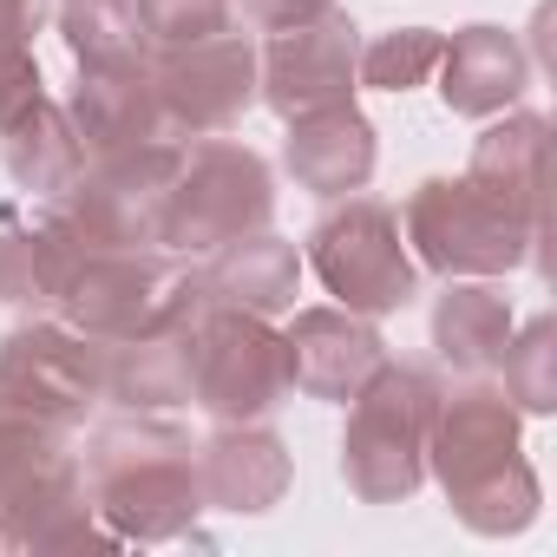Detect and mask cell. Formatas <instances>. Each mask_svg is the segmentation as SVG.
Instances as JSON below:
<instances>
[{
  "mask_svg": "<svg viewBox=\"0 0 557 557\" xmlns=\"http://www.w3.org/2000/svg\"><path fill=\"white\" fill-rule=\"evenodd\" d=\"M79 485L119 544H171L210 511L190 433L151 413H119L92 426L79 453Z\"/></svg>",
  "mask_w": 557,
  "mask_h": 557,
  "instance_id": "1",
  "label": "cell"
},
{
  "mask_svg": "<svg viewBox=\"0 0 557 557\" xmlns=\"http://www.w3.org/2000/svg\"><path fill=\"white\" fill-rule=\"evenodd\" d=\"M426 472L446 485L453 518L479 537H518L544 505V485L518 446V407L505 400V387L485 381L440 394L426 433Z\"/></svg>",
  "mask_w": 557,
  "mask_h": 557,
  "instance_id": "2",
  "label": "cell"
},
{
  "mask_svg": "<svg viewBox=\"0 0 557 557\" xmlns=\"http://www.w3.org/2000/svg\"><path fill=\"white\" fill-rule=\"evenodd\" d=\"M0 550H119L99 524L73 426H53L0 394Z\"/></svg>",
  "mask_w": 557,
  "mask_h": 557,
  "instance_id": "3",
  "label": "cell"
},
{
  "mask_svg": "<svg viewBox=\"0 0 557 557\" xmlns=\"http://www.w3.org/2000/svg\"><path fill=\"white\" fill-rule=\"evenodd\" d=\"M440 381L400 361H381L374 381L348 400L342 479L361 505H400L426 485V433H433Z\"/></svg>",
  "mask_w": 557,
  "mask_h": 557,
  "instance_id": "4",
  "label": "cell"
},
{
  "mask_svg": "<svg viewBox=\"0 0 557 557\" xmlns=\"http://www.w3.org/2000/svg\"><path fill=\"white\" fill-rule=\"evenodd\" d=\"M275 216V177L262 164V151L236 145V138H184L177 145V171L164 190V223H158V249L171 256H210L230 236L269 230Z\"/></svg>",
  "mask_w": 557,
  "mask_h": 557,
  "instance_id": "5",
  "label": "cell"
},
{
  "mask_svg": "<svg viewBox=\"0 0 557 557\" xmlns=\"http://www.w3.org/2000/svg\"><path fill=\"white\" fill-rule=\"evenodd\" d=\"M197 302H203L197 269H184L171 249H92L60 289L53 315L92 342H132L177 329Z\"/></svg>",
  "mask_w": 557,
  "mask_h": 557,
  "instance_id": "6",
  "label": "cell"
},
{
  "mask_svg": "<svg viewBox=\"0 0 557 557\" xmlns=\"http://www.w3.org/2000/svg\"><path fill=\"white\" fill-rule=\"evenodd\" d=\"M400 236L413 243V256L433 275H446V283L453 275H511L544 243L531 223L498 210L472 177H426L400 210Z\"/></svg>",
  "mask_w": 557,
  "mask_h": 557,
  "instance_id": "7",
  "label": "cell"
},
{
  "mask_svg": "<svg viewBox=\"0 0 557 557\" xmlns=\"http://www.w3.org/2000/svg\"><path fill=\"white\" fill-rule=\"evenodd\" d=\"M309 269L322 289L355 309V315H394L420 296V269L407 256L400 216L381 197H342L315 230H309Z\"/></svg>",
  "mask_w": 557,
  "mask_h": 557,
  "instance_id": "8",
  "label": "cell"
},
{
  "mask_svg": "<svg viewBox=\"0 0 557 557\" xmlns=\"http://www.w3.org/2000/svg\"><path fill=\"white\" fill-rule=\"evenodd\" d=\"M283 394H289L283 335L262 315L216 302L190 315V407H203L216 426H236V420H269Z\"/></svg>",
  "mask_w": 557,
  "mask_h": 557,
  "instance_id": "9",
  "label": "cell"
},
{
  "mask_svg": "<svg viewBox=\"0 0 557 557\" xmlns=\"http://www.w3.org/2000/svg\"><path fill=\"white\" fill-rule=\"evenodd\" d=\"M177 145L184 138H158L138 151H112V158H86V171L73 177L66 197H53L99 249H158V223H164V190L177 171Z\"/></svg>",
  "mask_w": 557,
  "mask_h": 557,
  "instance_id": "10",
  "label": "cell"
},
{
  "mask_svg": "<svg viewBox=\"0 0 557 557\" xmlns=\"http://www.w3.org/2000/svg\"><path fill=\"white\" fill-rule=\"evenodd\" d=\"M145 79L158 92V112H164L171 138H210V132H230L256 106V47L223 27L210 40L151 53Z\"/></svg>",
  "mask_w": 557,
  "mask_h": 557,
  "instance_id": "11",
  "label": "cell"
},
{
  "mask_svg": "<svg viewBox=\"0 0 557 557\" xmlns=\"http://www.w3.org/2000/svg\"><path fill=\"white\" fill-rule=\"evenodd\" d=\"M0 394L53 426H79L106 400V342L66 322H21L0 342Z\"/></svg>",
  "mask_w": 557,
  "mask_h": 557,
  "instance_id": "12",
  "label": "cell"
},
{
  "mask_svg": "<svg viewBox=\"0 0 557 557\" xmlns=\"http://www.w3.org/2000/svg\"><path fill=\"white\" fill-rule=\"evenodd\" d=\"M355 53H361V34L342 8H329L302 27H275L269 47L256 53V99L283 125L302 112L342 106V99H355Z\"/></svg>",
  "mask_w": 557,
  "mask_h": 557,
  "instance_id": "13",
  "label": "cell"
},
{
  "mask_svg": "<svg viewBox=\"0 0 557 557\" xmlns=\"http://www.w3.org/2000/svg\"><path fill=\"white\" fill-rule=\"evenodd\" d=\"M283 361H289V387L296 394L348 407L374 381V368L387 361V342L374 335L368 315L335 302V309H302L283 329Z\"/></svg>",
  "mask_w": 557,
  "mask_h": 557,
  "instance_id": "14",
  "label": "cell"
},
{
  "mask_svg": "<svg viewBox=\"0 0 557 557\" xmlns=\"http://www.w3.org/2000/svg\"><path fill=\"white\" fill-rule=\"evenodd\" d=\"M99 243L60 210L47 203L34 223L21 210H0V302L8 309H27V315H47L60 309V289L73 283V269L92 256Z\"/></svg>",
  "mask_w": 557,
  "mask_h": 557,
  "instance_id": "15",
  "label": "cell"
},
{
  "mask_svg": "<svg viewBox=\"0 0 557 557\" xmlns=\"http://www.w3.org/2000/svg\"><path fill=\"white\" fill-rule=\"evenodd\" d=\"M197 289H203V302H216V309H243V315L275 322L283 309H296V289H302V249H296L289 236H275V230L230 236L223 249L203 256Z\"/></svg>",
  "mask_w": 557,
  "mask_h": 557,
  "instance_id": "16",
  "label": "cell"
},
{
  "mask_svg": "<svg viewBox=\"0 0 557 557\" xmlns=\"http://www.w3.org/2000/svg\"><path fill=\"white\" fill-rule=\"evenodd\" d=\"M289 446L275 440L262 420H236V426H216L203 446H197V485H203V505L210 511H269L283 505L289 492Z\"/></svg>",
  "mask_w": 557,
  "mask_h": 557,
  "instance_id": "17",
  "label": "cell"
},
{
  "mask_svg": "<svg viewBox=\"0 0 557 557\" xmlns=\"http://www.w3.org/2000/svg\"><path fill=\"white\" fill-rule=\"evenodd\" d=\"M374 158H381V145H374V125H368V112H361L355 99L289 119L283 164H289V177H296L302 190H315V197H355V190H368Z\"/></svg>",
  "mask_w": 557,
  "mask_h": 557,
  "instance_id": "18",
  "label": "cell"
},
{
  "mask_svg": "<svg viewBox=\"0 0 557 557\" xmlns=\"http://www.w3.org/2000/svg\"><path fill=\"white\" fill-rule=\"evenodd\" d=\"M440 99L453 119H498L524 99L531 86V60L518 47V34L505 27H459L446 47H440Z\"/></svg>",
  "mask_w": 557,
  "mask_h": 557,
  "instance_id": "19",
  "label": "cell"
},
{
  "mask_svg": "<svg viewBox=\"0 0 557 557\" xmlns=\"http://www.w3.org/2000/svg\"><path fill=\"white\" fill-rule=\"evenodd\" d=\"M544 158H550V119L544 112H498L479 132L466 177L498 210H511L518 223H531L544 236Z\"/></svg>",
  "mask_w": 557,
  "mask_h": 557,
  "instance_id": "20",
  "label": "cell"
},
{
  "mask_svg": "<svg viewBox=\"0 0 557 557\" xmlns=\"http://www.w3.org/2000/svg\"><path fill=\"white\" fill-rule=\"evenodd\" d=\"M511 329H518L511 296L492 289V275H453L446 296L433 302V355L466 381L498 374V355H505Z\"/></svg>",
  "mask_w": 557,
  "mask_h": 557,
  "instance_id": "21",
  "label": "cell"
},
{
  "mask_svg": "<svg viewBox=\"0 0 557 557\" xmlns=\"http://www.w3.org/2000/svg\"><path fill=\"white\" fill-rule=\"evenodd\" d=\"M66 119H73L86 158H112V151H138V145L171 138L145 73H79V86L66 99Z\"/></svg>",
  "mask_w": 557,
  "mask_h": 557,
  "instance_id": "22",
  "label": "cell"
},
{
  "mask_svg": "<svg viewBox=\"0 0 557 557\" xmlns=\"http://www.w3.org/2000/svg\"><path fill=\"white\" fill-rule=\"evenodd\" d=\"M190 315L177 329H158V335L106 342V400L119 413H164V407L190 400Z\"/></svg>",
  "mask_w": 557,
  "mask_h": 557,
  "instance_id": "23",
  "label": "cell"
},
{
  "mask_svg": "<svg viewBox=\"0 0 557 557\" xmlns=\"http://www.w3.org/2000/svg\"><path fill=\"white\" fill-rule=\"evenodd\" d=\"M0 164H8V177L27 190V197H66L73 177L86 171V145L66 119V106L40 99L34 112H21L8 132H0Z\"/></svg>",
  "mask_w": 557,
  "mask_h": 557,
  "instance_id": "24",
  "label": "cell"
},
{
  "mask_svg": "<svg viewBox=\"0 0 557 557\" xmlns=\"http://www.w3.org/2000/svg\"><path fill=\"white\" fill-rule=\"evenodd\" d=\"M53 21H60L66 53L79 60V73H145L151 66L132 0H60Z\"/></svg>",
  "mask_w": 557,
  "mask_h": 557,
  "instance_id": "25",
  "label": "cell"
},
{
  "mask_svg": "<svg viewBox=\"0 0 557 557\" xmlns=\"http://www.w3.org/2000/svg\"><path fill=\"white\" fill-rule=\"evenodd\" d=\"M498 374H505V400L518 413H550L557 407V322L537 315V322L511 329V342L498 355Z\"/></svg>",
  "mask_w": 557,
  "mask_h": 557,
  "instance_id": "26",
  "label": "cell"
},
{
  "mask_svg": "<svg viewBox=\"0 0 557 557\" xmlns=\"http://www.w3.org/2000/svg\"><path fill=\"white\" fill-rule=\"evenodd\" d=\"M440 47H446V34H433V27H394L355 53V79L374 92H413L440 66Z\"/></svg>",
  "mask_w": 557,
  "mask_h": 557,
  "instance_id": "27",
  "label": "cell"
},
{
  "mask_svg": "<svg viewBox=\"0 0 557 557\" xmlns=\"http://www.w3.org/2000/svg\"><path fill=\"white\" fill-rule=\"evenodd\" d=\"M138 14V34L151 53H171V47H190V40H210L230 27V0H132Z\"/></svg>",
  "mask_w": 557,
  "mask_h": 557,
  "instance_id": "28",
  "label": "cell"
},
{
  "mask_svg": "<svg viewBox=\"0 0 557 557\" xmlns=\"http://www.w3.org/2000/svg\"><path fill=\"white\" fill-rule=\"evenodd\" d=\"M40 99H47V79H40L34 47H0V132H8L21 112H34Z\"/></svg>",
  "mask_w": 557,
  "mask_h": 557,
  "instance_id": "29",
  "label": "cell"
},
{
  "mask_svg": "<svg viewBox=\"0 0 557 557\" xmlns=\"http://www.w3.org/2000/svg\"><path fill=\"white\" fill-rule=\"evenodd\" d=\"M230 8H243V21H249V27L275 34V27H302V21L329 14L335 0H230Z\"/></svg>",
  "mask_w": 557,
  "mask_h": 557,
  "instance_id": "30",
  "label": "cell"
},
{
  "mask_svg": "<svg viewBox=\"0 0 557 557\" xmlns=\"http://www.w3.org/2000/svg\"><path fill=\"white\" fill-rule=\"evenodd\" d=\"M47 14H53V0H0V47H34Z\"/></svg>",
  "mask_w": 557,
  "mask_h": 557,
  "instance_id": "31",
  "label": "cell"
}]
</instances>
